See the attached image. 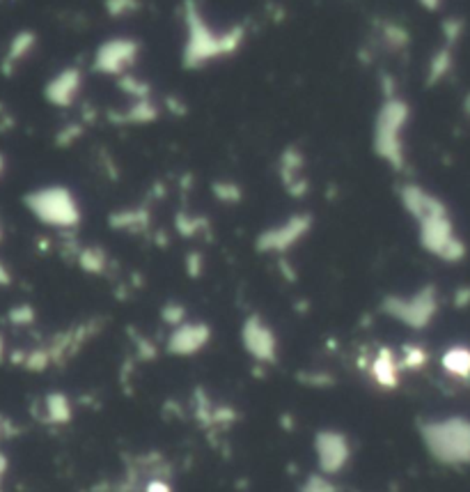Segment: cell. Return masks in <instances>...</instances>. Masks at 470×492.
Masks as SVG:
<instances>
[{
    "label": "cell",
    "instance_id": "1",
    "mask_svg": "<svg viewBox=\"0 0 470 492\" xmlns=\"http://www.w3.org/2000/svg\"><path fill=\"white\" fill-rule=\"evenodd\" d=\"M181 26H184V42H181V65L189 69H202L207 65L227 60L241 51L246 42L243 26H216L204 14L197 0H184L181 5Z\"/></svg>",
    "mask_w": 470,
    "mask_h": 492
},
{
    "label": "cell",
    "instance_id": "2",
    "mask_svg": "<svg viewBox=\"0 0 470 492\" xmlns=\"http://www.w3.org/2000/svg\"><path fill=\"white\" fill-rule=\"evenodd\" d=\"M143 53V44L129 35H118L111 40L101 42L92 56L95 72L106 76H129L131 69L138 65Z\"/></svg>",
    "mask_w": 470,
    "mask_h": 492
},
{
    "label": "cell",
    "instance_id": "3",
    "mask_svg": "<svg viewBox=\"0 0 470 492\" xmlns=\"http://www.w3.org/2000/svg\"><path fill=\"white\" fill-rule=\"evenodd\" d=\"M28 205L35 215L42 216L49 223H60V221L69 223L73 219V203L60 189H46V191L33 193L28 199Z\"/></svg>",
    "mask_w": 470,
    "mask_h": 492
},
{
    "label": "cell",
    "instance_id": "4",
    "mask_svg": "<svg viewBox=\"0 0 470 492\" xmlns=\"http://www.w3.org/2000/svg\"><path fill=\"white\" fill-rule=\"evenodd\" d=\"M83 81L85 76L79 67L60 69L46 85V99L56 104V106H67L81 95Z\"/></svg>",
    "mask_w": 470,
    "mask_h": 492
},
{
    "label": "cell",
    "instance_id": "5",
    "mask_svg": "<svg viewBox=\"0 0 470 492\" xmlns=\"http://www.w3.org/2000/svg\"><path fill=\"white\" fill-rule=\"evenodd\" d=\"M37 49V35L33 30H19L14 37L10 40L5 49V56H3V63H0V69L3 74H14L19 69V65H23L28 60L30 56Z\"/></svg>",
    "mask_w": 470,
    "mask_h": 492
},
{
    "label": "cell",
    "instance_id": "6",
    "mask_svg": "<svg viewBox=\"0 0 470 492\" xmlns=\"http://www.w3.org/2000/svg\"><path fill=\"white\" fill-rule=\"evenodd\" d=\"M141 3L138 0H106V10L112 17H131L134 12H138Z\"/></svg>",
    "mask_w": 470,
    "mask_h": 492
},
{
    "label": "cell",
    "instance_id": "7",
    "mask_svg": "<svg viewBox=\"0 0 470 492\" xmlns=\"http://www.w3.org/2000/svg\"><path fill=\"white\" fill-rule=\"evenodd\" d=\"M3 173H5V157L0 154V176H3Z\"/></svg>",
    "mask_w": 470,
    "mask_h": 492
},
{
    "label": "cell",
    "instance_id": "8",
    "mask_svg": "<svg viewBox=\"0 0 470 492\" xmlns=\"http://www.w3.org/2000/svg\"><path fill=\"white\" fill-rule=\"evenodd\" d=\"M0 470H3V460H0Z\"/></svg>",
    "mask_w": 470,
    "mask_h": 492
},
{
    "label": "cell",
    "instance_id": "9",
    "mask_svg": "<svg viewBox=\"0 0 470 492\" xmlns=\"http://www.w3.org/2000/svg\"><path fill=\"white\" fill-rule=\"evenodd\" d=\"M0 235H3V228H0Z\"/></svg>",
    "mask_w": 470,
    "mask_h": 492
}]
</instances>
